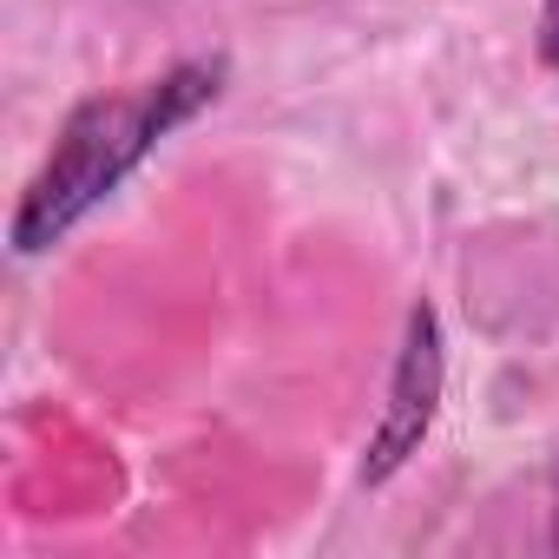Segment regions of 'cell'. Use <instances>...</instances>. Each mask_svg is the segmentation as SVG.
Here are the masks:
<instances>
[{"label": "cell", "instance_id": "cell-1", "mask_svg": "<svg viewBox=\"0 0 559 559\" xmlns=\"http://www.w3.org/2000/svg\"><path fill=\"white\" fill-rule=\"evenodd\" d=\"M224 80H230L224 60H178L158 80L80 99L14 204V230H8L14 257H40L80 217H93L171 132H185L198 112H211L224 99Z\"/></svg>", "mask_w": 559, "mask_h": 559}, {"label": "cell", "instance_id": "cell-3", "mask_svg": "<svg viewBox=\"0 0 559 559\" xmlns=\"http://www.w3.org/2000/svg\"><path fill=\"white\" fill-rule=\"evenodd\" d=\"M539 60L559 80V0H546V8H539Z\"/></svg>", "mask_w": 559, "mask_h": 559}, {"label": "cell", "instance_id": "cell-4", "mask_svg": "<svg viewBox=\"0 0 559 559\" xmlns=\"http://www.w3.org/2000/svg\"><path fill=\"white\" fill-rule=\"evenodd\" d=\"M552 552H559V467H552Z\"/></svg>", "mask_w": 559, "mask_h": 559}, {"label": "cell", "instance_id": "cell-2", "mask_svg": "<svg viewBox=\"0 0 559 559\" xmlns=\"http://www.w3.org/2000/svg\"><path fill=\"white\" fill-rule=\"evenodd\" d=\"M441 389H448L441 317H435L428 304H415V310H408V330H402L395 376H389V408H382V421H376V435H369V448H362V487L395 480V474L421 454V441H428V428H435V415H441Z\"/></svg>", "mask_w": 559, "mask_h": 559}]
</instances>
